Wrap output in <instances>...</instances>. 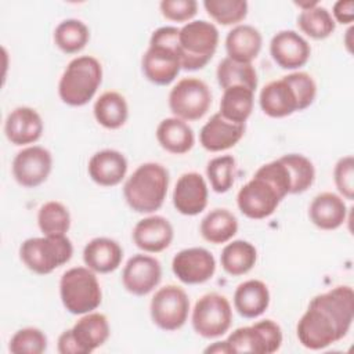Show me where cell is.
I'll return each mask as SVG.
<instances>
[{
	"instance_id": "6da1fadb",
	"label": "cell",
	"mask_w": 354,
	"mask_h": 354,
	"mask_svg": "<svg viewBox=\"0 0 354 354\" xmlns=\"http://www.w3.org/2000/svg\"><path fill=\"white\" fill-rule=\"evenodd\" d=\"M354 319V292L339 285L311 299L297 322L296 335L301 346L322 350L343 339Z\"/></svg>"
},
{
	"instance_id": "7a4b0ae2",
	"label": "cell",
	"mask_w": 354,
	"mask_h": 354,
	"mask_svg": "<svg viewBox=\"0 0 354 354\" xmlns=\"http://www.w3.org/2000/svg\"><path fill=\"white\" fill-rule=\"evenodd\" d=\"M178 32L180 29L176 26H162L152 32L149 46L141 59L142 73L151 83L167 86L183 69Z\"/></svg>"
},
{
	"instance_id": "3957f363",
	"label": "cell",
	"mask_w": 354,
	"mask_h": 354,
	"mask_svg": "<svg viewBox=\"0 0 354 354\" xmlns=\"http://www.w3.org/2000/svg\"><path fill=\"white\" fill-rule=\"evenodd\" d=\"M169 171L156 162L140 165L123 185V195L131 210L153 213L162 207L169 188Z\"/></svg>"
},
{
	"instance_id": "277c9868",
	"label": "cell",
	"mask_w": 354,
	"mask_h": 354,
	"mask_svg": "<svg viewBox=\"0 0 354 354\" xmlns=\"http://www.w3.org/2000/svg\"><path fill=\"white\" fill-rule=\"evenodd\" d=\"M102 82V66L91 55L73 58L58 83V95L66 105L83 106L95 95Z\"/></svg>"
},
{
	"instance_id": "5b68a950",
	"label": "cell",
	"mask_w": 354,
	"mask_h": 354,
	"mask_svg": "<svg viewBox=\"0 0 354 354\" xmlns=\"http://www.w3.org/2000/svg\"><path fill=\"white\" fill-rule=\"evenodd\" d=\"M59 297L71 314L94 311L102 301V290L95 272L88 267H72L59 279Z\"/></svg>"
},
{
	"instance_id": "8992f818",
	"label": "cell",
	"mask_w": 354,
	"mask_h": 354,
	"mask_svg": "<svg viewBox=\"0 0 354 354\" xmlns=\"http://www.w3.org/2000/svg\"><path fill=\"white\" fill-rule=\"evenodd\" d=\"M218 30L214 24L205 19L187 22L178 32V50L181 68L198 71L214 55L218 46Z\"/></svg>"
},
{
	"instance_id": "52a82bcc",
	"label": "cell",
	"mask_w": 354,
	"mask_h": 354,
	"mask_svg": "<svg viewBox=\"0 0 354 354\" xmlns=\"http://www.w3.org/2000/svg\"><path fill=\"white\" fill-rule=\"evenodd\" d=\"M73 245L66 235H43L25 239L19 246V259L30 271L46 275L68 263Z\"/></svg>"
},
{
	"instance_id": "ba28073f",
	"label": "cell",
	"mask_w": 354,
	"mask_h": 354,
	"mask_svg": "<svg viewBox=\"0 0 354 354\" xmlns=\"http://www.w3.org/2000/svg\"><path fill=\"white\" fill-rule=\"evenodd\" d=\"M108 318L101 313H87L71 329L64 330L57 342L61 354H90L101 347L109 337Z\"/></svg>"
},
{
	"instance_id": "9c48e42d",
	"label": "cell",
	"mask_w": 354,
	"mask_h": 354,
	"mask_svg": "<svg viewBox=\"0 0 354 354\" xmlns=\"http://www.w3.org/2000/svg\"><path fill=\"white\" fill-rule=\"evenodd\" d=\"M230 353L272 354L282 344V329L272 319H261L235 329L225 339Z\"/></svg>"
},
{
	"instance_id": "30bf717a",
	"label": "cell",
	"mask_w": 354,
	"mask_h": 354,
	"mask_svg": "<svg viewBox=\"0 0 354 354\" xmlns=\"http://www.w3.org/2000/svg\"><path fill=\"white\" fill-rule=\"evenodd\" d=\"M191 321L194 330L205 339L223 336L232 322L231 304L220 293H206L195 303Z\"/></svg>"
},
{
	"instance_id": "8fae6325",
	"label": "cell",
	"mask_w": 354,
	"mask_h": 354,
	"mask_svg": "<svg viewBox=\"0 0 354 354\" xmlns=\"http://www.w3.org/2000/svg\"><path fill=\"white\" fill-rule=\"evenodd\" d=\"M212 105L209 86L198 77L178 80L169 93V108L183 120H198L206 115Z\"/></svg>"
},
{
	"instance_id": "7c38bea8",
	"label": "cell",
	"mask_w": 354,
	"mask_h": 354,
	"mask_svg": "<svg viewBox=\"0 0 354 354\" xmlns=\"http://www.w3.org/2000/svg\"><path fill=\"white\" fill-rule=\"evenodd\" d=\"M149 313L152 322L159 329L166 332L177 330L183 328L188 319V295L177 285H166L155 292L149 304Z\"/></svg>"
},
{
	"instance_id": "4fadbf2b",
	"label": "cell",
	"mask_w": 354,
	"mask_h": 354,
	"mask_svg": "<svg viewBox=\"0 0 354 354\" xmlns=\"http://www.w3.org/2000/svg\"><path fill=\"white\" fill-rule=\"evenodd\" d=\"M285 196L264 177L254 176L238 191L236 205L242 214L253 220L270 217Z\"/></svg>"
},
{
	"instance_id": "5bb4252c",
	"label": "cell",
	"mask_w": 354,
	"mask_h": 354,
	"mask_svg": "<svg viewBox=\"0 0 354 354\" xmlns=\"http://www.w3.org/2000/svg\"><path fill=\"white\" fill-rule=\"evenodd\" d=\"M12 176L25 188H36L43 184L53 169L51 152L40 145L26 147L12 160Z\"/></svg>"
},
{
	"instance_id": "9a60e30c",
	"label": "cell",
	"mask_w": 354,
	"mask_h": 354,
	"mask_svg": "<svg viewBox=\"0 0 354 354\" xmlns=\"http://www.w3.org/2000/svg\"><path fill=\"white\" fill-rule=\"evenodd\" d=\"M162 279V266L158 259L149 254H134L130 257L122 272L124 289L136 296L151 293Z\"/></svg>"
},
{
	"instance_id": "2e32d148",
	"label": "cell",
	"mask_w": 354,
	"mask_h": 354,
	"mask_svg": "<svg viewBox=\"0 0 354 354\" xmlns=\"http://www.w3.org/2000/svg\"><path fill=\"white\" fill-rule=\"evenodd\" d=\"M173 274L187 285L207 282L216 272V260L205 248L180 250L171 261Z\"/></svg>"
},
{
	"instance_id": "e0dca14e",
	"label": "cell",
	"mask_w": 354,
	"mask_h": 354,
	"mask_svg": "<svg viewBox=\"0 0 354 354\" xmlns=\"http://www.w3.org/2000/svg\"><path fill=\"white\" fill-rule=\"evenodd\" d=\"M270 54L282 69L295 71L304 66L311 55L308 41L295 30H281L270 41Z\"/></svg>"
},
{
	"instance_id": "ac0fdd59",
	"label": "cell",
	"mask_w": 354,
	"mask_h": 354,
	"mask_svg": "<svg viewBox=\"0 0 354 354\" xmlns=\"http://www.w3.org/2000/svg\"><path fill=\"white\" fill-rule=\"evenodd\" d=\"M209 189L205 178L196 171L178 177L173 191V205L184 216H196L207 206Z\"/></svg>"
},
{
	"instance_id": "d6986e66",
	"label": "cell",
	"mask_w": 354,
	"mask_h": 354,
	"mask_svg": "<svg viewBox=\"0 0 354 354\" xmlns=\"http://www.w3.org/2000/svg\"><path fill=\"white\" fill-rule=\"evenodd\" d=\"M261 111L270 118H285L301 111L296 90L286 76L267 83L259 95Z\"/></svg>"
},
{
	"instance_id": "ffe728a7",
	"label": "cell",
	"mask_w": 354,
	"mask_h": 354,
	"mask_svg": "<svg viewBox=\"0 0 354 354\" xmlns=\"http://www.w3.org/2000/svg\"><path fill=\"white\" fill-rule=\"evenodd\" d=\"M44 130V123L39 112L30 106H17L4 122V134L14 145H28L36 142Z\"/></svg>"
},
{
	"instance_id": "44dd1931",
	"label": "cell",
	"mask_w": 354,
	"mask_h": 354,
	"mask_svg": "<svg viewBox=\"0 0 354 354\" xmlns=\"http://www.w3.org/2000/svg\"><path fill=\"white\" fill-rule=\"evenodd\" d=\"M173 238V225L163 216H148L140 220L133 228L136 246L147 253H159L167 249Z\"/></svg>"
},
{
	"instance_id": "7402d4cb",
	"label": "cell",
	"mask_w": 354,
	"mask_h": 354,
	"mask_svg": "<svg viewBox=\"0 0 354 354\" xmlns=\"http://www.w3.org/2000/svg\"><path fill=\"white\" fill-rule=\"evenodd\" d=\"M245 134V124H238L214 113L201 129L199 142L209 152H221L235 147Z\"/></svg>"
},
{
	"instance_id": "603a6c76",
	"label": "cell",
	"mask_w": 354,
	"mask_h": 354,
	"mask_svg": "<svg viewBox=\"0 0 354 354\" xmlns=\"http://www.w3.org/2000/svg\"><path fill=\"white\" fill-rule=\"evenodd\" d=\"M87 171L95 184L115 187L126 177L127 159L116 149H101L90 158Z\"/></svg>"
},
{
	"instance_id": "cb8c5ba5",
	"label": "cell",
	"mask_w": 354,
	"mask_h": 354,
	"mask_svg": "<svg viewBox=\"0 0 354 354\" xmlns=\"http://www.w3.org/2000/svg\"><path fill=\"white\" fill-rule=\"evenodd\" d=\"M308 217L319 230L339 228L347 217V206L343 198L333 192H321L310 203Z\"/></svg>"
},
{
	"instance_id": "d4e9b609",
	"label": "cell",
	"mask_w": 354,
	"mask_h": 354,
	"mask_svg": "<svg viewBox=\"0 0 354 354\" xmlns=\"http://www.w3.org/2000/svg\"><path fill=\"white\" fill-rule=\"evenodd\" d=\"M123 259L122 246L111 238L98 236L86 243L83 261L94 272L108 274L115 271Z\"/></svg>"
},
{
	"instance_id": "484cf974",
	"label": "cell",
	"mask_w": 354,
	"mask_h": 354,
	"mask_svg": "<svg viewBox=\"0 0 354 354\" xmlns=\"http://www.w3.org/2000/svg\"><path fill=\"white\" fill-rule=\"evenodd\" d=\"M263 37L259 29L252 25H236L225 37V51L228 58L238 62H249L259 55Z\"/></svg>"
},
{
	"instance_id": "4316f807",
	"label": "cell",
	"mask_w": 354,
	"mask_h": 354,
	"mask_svg": "<svg viewBox=\"0 0 354 354\" xmlns=\"http://www.w3.org/2000/svg\"><path fill=\"white\" fill-rule=\"evenodd\" d=\"M270 306V290L263 281L249 279L234 292V307L243 318H257Z\"/></svg>"
},
{
	"instance_id": "83f0119b",
	"label": "cell",
	"mask_w": 354,
	"mask_h": 354,
	"mask_svg": "<svg viewBox=\"0 0 354 354\" xmlns=\"http://www.w3.org/2000/svg\"><path fill=\"white\" fill-rule=\"evenodd\" d=\"M156 140L159 145L174 155L187 153L195 142L191 126L176 116L163 119L156 127Z\"/></svg>"
},
{
	"instance_id": "f1b7e54d",
	"label": "cell",
	"mask_w": 354,
	"mask_h": 354,
	"mask_svg": "<svg viewBox=\"0 0 354 354\" xmlns=\"http://www.w3.org/2000/svg\"><path fill=\"white\" fill-rule=\"evenodd\" d=\"M93 113L98 124L109 130H116L126 123L129 118V105L120 93L105 91L94 102Z\"/></svg>"
},
{
	"instance_id": "f546056e",
	"label": "cell",
	"mask_w": 354,
	"mask_h": 354,
	"mask_svg": "<svg viewBox=\"0 0 354 354\" xmlns=\"http://www.w3.org/2000/svg\"><path fill=\"white\" fill-rule=\"evenodd\" d=\"M199 230L205 241L214 245L225 243L238 232V218L228 209L217 207L202 218Z\"/></svg>"
},
{
	"instance_id": "4dcf8cb0",
	"label": "cell",
	"mask_w": 354,
	"mask_h": 354,
	"mask_svg": "<svg viewBox=\"0 0 354 354\" xmlns=\"http://www.w3.org/2000/svg\"><path fill=\"white\" fill-rule=\"evenodd\" d=\"M254 91L243 86H232L224 90L220 101V115L230 122L245 124L253 111Z\"/></svg>"
},
{
	"instance_id": "1f68e13d",
	"label": "cell",
	"mask_w": 354,
	"mask_h": 354,
	"mask_svg": "<svg viewBox=\"0 0 354 354\" xmlns=\"http://www.w3.org/2000/svg\"><path fill=\"white\" fill-rule=\"evenodd\" d=\"M256 261L257 250L254 245L243 239H236L227 243L220 256L223 270L232 277L248 274L254 267Z\"/></svg>"
},
{
	"instance_id": "d6a6232c",
	"label": "cell",
	"mask_w": 354,
	"mask_h": 354,
	"mask_svg": "<svg viewBox=\"0 0 354 354\" xmlns=\"http://www.w3.org/2000/svg\"><path fill=\"white\" fill-rule=\"evenodd\" d=\"M217 82L223 90L232 86H243L254 91L257 88L259 77L254 66L249 62H238L228 57L223 58L216 71Z\"/></svg>"
},
{
	"instance_id": "836d02e7",
	"label": "cell",
	"mask_w": 354,
	"mask_h": 354,
	"mask_svg": "<svg viewBox=\"0 0 354 354\" xmlns=\"http://www.w3.org/2000/svg\"><path fill=\"white\" fill-rule=\"evenodd\" d=\"M88 40L90 30L80 19H64L54 30V43L65 54H76L82 51Z\"/></svg>"
},
{
	"instance_id": "e575fe53",
	"label": "cell",
	"mask_w": 354,
	"mask_h": 354,
	"mask_svg": "<svg viewBox=\"0 0 354 354\" xmlns=\"http://www.w3.org/2000/svg\"><path fill=\"white\" fill-rule=\"evenodd\" d=\"M299 29L315 40L329 37L336 28V22L325 7L317 4L308 10H301L297 17Z\"/></svg>"
},
{
	"instance_id": "d590c367",
	"label": "cell",
	"mask_w": 354,
	"mask_h": 354,
	"mask_svg": "<svg viewBox=\"0 0 354 354\" xmlns=\"http://www.w3.org/2000/svg\"><path fill=\"white\" fill-rule=\"evenodd\" d=\"M37 225L43 235H66L71 228V214L65 205L50 201L37 212Z\"/></svg>"
},
{
	"instance_id": "8d00e7d4",
	"label": "cell",
	"mask_w": 354,
	"mask_h": 354,
	"mask_svg": "<svg viewBox=\"0 0 354 354\" xmlns=\"http://www.w3.org/2000/svg\"><path fill=\"white\" fill-rule=\"evenodd\" d=\"M279 159L283 162L290 176V194H301L313 185L315 180V167L308 158L300 153H288Z\"/></svg>"
},
{
	"instance_id": "74e56055",
	"label": "cell",
	"mask_w": 354,
	"mask_h": 354,
	"mask_svg": "<svg viewBox=\"0 0 354 354\" xmlns=\"http://www.w3.org/2000/svg\"><path fill=\"white\" fill-rule=\"evenodd\" d=\"M235 167L236 162L231 155H223L209 160L206 176L214 192L224 194L231 189L235 181Z\"/></svg>"
},
{
	"instance_id": "f35d334b",
	"label": "cell",
	"mask_w": 354,
	"mask_h": 354,
	"mask_svg": "<svg viewBox=\"0 0 354 354\" xmlns=\"http://www.w3.org/2000/svg\"><path fill=\"white\" fill-rule=\"evenodd\" d=\"M203 7L216 22L224 26L236 25L248 15L245 0H205Z\"/></svg>"
},
{
	"instance_id": "ab89813d",
	"label": "cell",
	"mask_w": 354,
	"mask_h": 354,
	"mask_svg": "<svg viewBox=\"0 0 354 354\" xmlns=\"http://www.w3.org/2000/svg\"><path fill=\"white\" fill-rule=\"evenodd\" d=\"M12 354H41L47 350V336L35 326L18 329L8 344Z\"/></svg>"
},
{
	"instance_id": "60d3db41",
	"label": "cell",
	"mask_w": 354,
	"mask_h": 354,
	"mask_svg": "<svg viewBox=\"0 0 354 354\" xmlns=\"http://www.w3.org/2000/svg\"><path fill=\"white\" fill-rule=\"evenodd\" d=\"M333 180L337 191L343 198H354V158L351 155L340 158L333 169Z\"/></svg>"
},
{
	"instance_id": "b9f144b4",
	"label": "cell",
	"mask_w": 354,
	"mask_h": 354,
	"mask_svg": "<svg viewBox=\"0 0 354 354\" xmlns=\"http://www.w3.org/2000/svg\"><path fill=\"white\" fill-rule=\"evenodd\" d=\"M162 15L173 22L191 21L198 12L195 0H163L159 4Z\"/></svg>"
},
{
	"instance_id": "7bdbcfd3",
	"label": "cell",
	"mask_w": 354,
	"mask_h": 354,
	"mask_svg": "<svg viewBox=\"0 0 354 354\" xmlns=\"http://www.w3.org/2000/svg\"><path fill=\"white\" fill-rule=\"evenodd\" d=\"M286 77L297 93L301 111L308 108L314 102L317 95V84L313 76L307 72H292L286 75Z\"/></svg>"
},
{
	"instance_id": "ee69618b",
	"label": "cell",
	"mask_w": 354,
	"mask_h": 354,
	"mask_svg": "<svg viewBox=\"0 0 354 354\" xmlns=\"http://www.w3.org/2000/svg\"><path fill=\"white\" fill-rule=\"evenodd\" d=\"M332 17L340 24H351L354 19V1L353 0H339L333 4Z\"/></svg>"
},
{
	"instance_id": "f6af8a7d",
	"label": "cell",
	"mask_w": 354,
	"mask_h": 354,
	"mask_svg": "<svg viewBox=\"0 0 354 354\" xmlns=\"http://www.w3.org/2000/svg\"><path fill=\"white\" fill-rule=\"evenodd\" d=\"M205 353H217V354H228V347L225 340L224 342H216L212 346H209L207 348H205Z\"/></svg>"
}]
</instances>
